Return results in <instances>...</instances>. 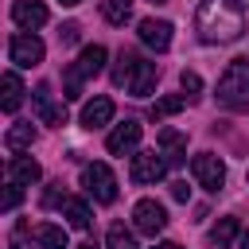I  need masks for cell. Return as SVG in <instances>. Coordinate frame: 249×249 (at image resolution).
Wrapping results in <instances>:
<instances>
[{
    "label": "cell",
    "mask_w": 249,
    "mask_h": 249,
    "mask_svg": "<svg viewBox=\"0 0 249 249\" xmlns=\"http://www.w3.org/2000/svg\"><path fill=\"white\" fill-rule=\"evenodd\" d=\"M31 101H35V113H39V121H43V124H54V128H62V124H66V105H58V101L51 97V86H47V82H39V86H35Z\"/></svg>",
    "instance_id": "9"
},
{
    "label": "cell",
    "mask_w": 249,
    "mask_h": 249,
    "mask_svg": "<svg viewBox=\"0 0 249 249\" xmlns=\"http://www.w3.org/2000/svg\"><path fill=\"white\" fill-rule=\"evenodd\" d=\"M136 31H140V43H144V47H152V51H167L175 27H171L167 19H140Z\"/></svg>",
    "instance_id": "10"
},
{
    "label": "cell",
    "mask_w": 249,
    "mask_h": 249,
    "mask_svg": "<svg viewBox=\"0 0 249 249\" xmlns=\"http://www.w3.org/2000/svg\"><path fill=\"white\" fill-rule=\"evenodd\" d=\"M156 78H160L156 62H148V58H140V54H132V51H121V54H117L113 82L124 86L132 97H148V93L156 89Z\"/></svg>",
    "instance_id": "2"
},
{
    "label": "cell",
    "mask_w": 249,
    "mask_h": 249,
    "mask_svg": "<svg viewBox=\"0 0 249 249\" xmlns=\"http://www.w3.org/2000/svg\"><path fill=\"white\" fill-rule=\"evenodd\" d=\"M152 4H167V0H152Z\"/></svg>",
    "instance_id": "34"
},
{
    "label": "cell",
    "mask_w": 249,
    "mask_h": 249,
    "mask_svg": "<svg viewBox=\"0 0 249 249\" xmlns=\"http://www.w3.org/2000/svg\"><path fill=\"white\" fill-rule=\"evenodd\" d=\"M167 171V160L160 152H136L132 156V167H128V179L132 183H160Z\"/></svg>",
    "instance_id": "8"
},
{
    "label": "cell",
    "mask_w": 249,
    "mask_h": 249,
    "mask_svg": "<svg viewBox=\"0 0 249 249\" xmlns=\"http://www.w3.org/2000/svg\"><path fill=\"white\" fill-rule=\"evenodd\" d=\"M191 171H195V183H198L202 191H210V195H218V191L226 187V163H222L218 156H210V152H198V156L191 160Z\"/></svg>",
    "instance_id": "5"
},
{
    "label": "cell",
    "mask_w": 249,
    "mask_h": 249,
    "mask_svg": "<svg viewBox=\"0 0 249 249\" xmlns=\"http://www.w3.org/2000/svg\"><path fill=\"white\" fill-rule=\"evenodd\" d=\"M19 198H23V187H19V183H8V191H4V202H0V206H4V210H16V206H19Z\"/></svg>",
    "instance_id": "27"
},
{
    "label": "cell",
    "mask_w": 249,
    "mask_h": 249,
    "mask_svg": "<svg viewBox=\"0 0 249 249\" xmlns=\"http://www.w3.org/2000/svg\"><path fill=\"white\" fill-rule=\"evenodd\" d=\"M171 198H175V202H187V198H191V187H187V183H171Z\"/></svg>",
    "instance_id": "29"
},
{
    "label": "cell",
    "mask_w": 249,
    "mask_h": 249,
    "mask_svg": "<svg viewBox=\"0 0 249 249\" xmlns=\"http://www.w3.org/2000/svg\"><path fill=\"white\" fill-rule=\"evenodd\" d=\"M241 249H249V230H245V233H241Z\"/></svg>",
    "instance_id": "31"
},
{
    "label": "cell",
    "mask_w": 249,
    "mask_h": 249,
    "mask_svg": "<svg viewBox=\"0 0 249 249\" xmlns=\"http://www.w3.org/2000/svg\"><path fill=\"white\" fill-rule=\"evenodd\" d=\"M43 54H47V47H43V39H39L35 31H31V35H12V43H8V58H12L16 66H23V70L39 66Z\"/></svg>",
    "instance_id": "6"
},
{
    "label": "cell",
    "mask_w": 249,
    "mask_h": 249,
    "mask_svg": "<svg viewBox=\"0 0 249 249\" xmlns=\"http://www.w3.org/2000/svg\"><path fill=\"white\" fill-rule=\"evenodd\" d=\"M183 105H187V97H183V93H167V97H160V101H156V105L148 109V117H152V121H163V117L179 113Z\"/></svg>",
    "instance_id": "24"
},
{
    "label": "cell",
    "mask_w": 249,
    "mask_h": 249,
    "mask_svg": "<svg viewBox=\"0 0 249 249\" xmlns=\"http://www.w3.org/2000/svg\"><path fill=\"white\" fill-rule=\"evenodd\" d=\"M78 35H82V27H78V23H74V19H70V23H62V27H58V39H62V43H78Z\"/></svg>",
    "instance_id": "28"
},
{
    "label": "cell",
    "mask_w": 249,
    "mask_h": 249,
    "mask_svg": "<svg viewBox=\"0 0 249 249\" xmlns=\"http://www.w3.org/2000/svg\"><path fill=\"white\" fill-rule=\"evenodd\" d=\"M105 58H109V51H105L101 43H89V47H82V54L74 58V66H78L86 78H93V74L105 70Z\"/></svg>",
    "instance_id": "16"
},
{
    "label": "cell",
    "mask_w": 249,
    "mask_h": 249,
    "mask_svg": "<svg viewBox=\"0 0 249 249\" xmlns=\"http://www.w3.org/2000/svg\"><path fill=\"white\" fill-rule=\"evenodd\" d=\"M218 101L226 109L245 113L249 109V58H233L218 78Z\"/></svg>",
    "instance_id": "3"
},
{
    "label": "cell",
    "mask_w": 249,
    "mask_h": 249,
    "mask_svg": "<svg viewBox=\"0 0 249 249\" xmlns=\"http://www.w3.org/2000/svg\"><path fill=\"white\" fill-rule=\"evenodd\" d=\"M237 230H241V222H237L233 214L218 218V226L210 230V245H214V249H230V245H233V237H237Z\"/></svg>",
    "instance_id": "17"
},
{
    "label": "cell",
    "mask_w": 249,
    "mask_h": 249,
    "mask_svg": "<svg viewBox=\"0 0 249 249\" xmlns=\"http://www.w3.org/2000/svg\"><path fill=\"white\" fill-rule=\"evenodd\" d=\"M35 241H39V249H70L66 230H62V226H51V222L35 226Z\"/></svg>",
    "instance_id": "18"
},
{
    "label": "cell",
    "mask_w": 249,
    "mask_h": 249,
    "mask_svg": "<svg viewBox=\"0 0 249 249\" xmlns=\"http://www.w3.org/2000/svg\"><path fill=\"white\" fill-rule=\"evenodd\" d=\"M82 82H86V74L74 62H66V70H62V97L66 101H78L82 97Z\"/></svg>",
    "instance_id": "23"
},
{
    "label": "cell",
    "mask_w": 249,
    "mask_h": 249,
    "mask_svg": "<svg viewBox=\"0 0 249 249\" xmlns=\"http://www.w3.org/2000/svg\"><path fill=\"white\" fill-rule=\"evenodd\" d=\"M179 86H183V97H187V101H198V97H202V78H198L195 70H183V74H179Z\"/></svg>",
    "instance_id": "26"
},
{
    "label": "cell",
    "mask_w": 249,
    "mask_h": 249,
    "mask_svg": "<svg viewBox=\"0 0 249 249\" xmlns=\"http://www.w3.org/2000/svg\"><path fill=\"white\" fill-rule=\"evenodd\" d=\"M132 226H136L140 233L156 237V233H163V226H167V210H163L156 198H140V202L132 206Z\"/></svg>",
    "instance_id": "7"
},
{
    "label": "cell",
    "mask_w": 249,
    "mask_h": 249,
    "mask_svg": "<svg viewBox=\"0 0 249 249\" xmlns=\"http://www.w3.org/2000/svg\"><path fill=\"white\" fill-rule=\"evenodd\" d=\"M62 214H66V222L74 230H89V222H93V214H89V206L82 198H62Z\"/></svg>",
    "instance_id": "21"
},
{
    "label": "cell",
    "mask_w": 249,
    "mask_h": 249,
    "mask_svg": "<svg viewBox=\"0 0 249 249\" xmlns=\"http://www.w3.org/2000/svg\"><path fill=\"white\" fill-rule=\"evenodd\" d=\"M82 187L93 202H113L117 198V175L109 171V163H86L82 167Z\"/></svg>",
    "instance_id": "4"
},
{
    "label": "cell",
    "mask_w": 249,
    "mask_h": 249,
    "mask_svg": "<svg viewBox=\"0 0 249 249\" xmlns=\"http://www.w3.org/2000/svg\"><path fill=\"white\" fill-rule=\"evenodd\" d=\"M78 249H93V245H89V241H86V245H78Z\"/></svg>",
    "instance_id": "33"
},
{
    "label": "cell",
    "mask_w": 249,
    "mask_h": 249,
    "mask_svg": "<svg viewBox=\"0 0 249 249\" xmlns=\"http://www.w3.org/2000/svg\"><path fill=\"white\" fill-rule=\"evenodd\" d=\"M43 175V167L31 160V156H12L8 160V183H19V187H31L35 179Z\"/></svg>",
    "instance_id": "14"
},
{
    "label": "cell",
    "mask_w": 249,
    "mask_h": 249,
    "mask_svg": "<svg viewBox=\"0 0 249 249\" xmlns=\"http://www.w3.org/2000/svg\"><path fill=\"white\" fill-rule=\"evenodd\" d=\"M195 31L202 43H233L245 31V4L241 0H202L195 12Z\"/></svg>",
    "instance_id": "1"
},
{
    "label": "cell",
    "mask_w": 249,
    "mask_h": 249,
    "mask_svg": "<svg viewBox=\"0 0 249 249\" xmlns=\"http://www.w3.org/2000/svg\"><path fill=\"white\" fill-rule=\"evenodd\" d=\"M152 249H183L179 241H160V245H152Z\"/></svg>",
    "instance_id": "30"
},
{
    "label": "cell",
    "mask_w": 249,
    "mask_h": 249,
    "mask_svg": "<svg viewBox=\"0 0 249 249\" xmlns=\"http://www.w3.org/2000/svg\"><path fill=\"white\" fill-rule=\"evenodd\" d=\"M140 121H121L113 132H109V140H105V148L113 152V156H124V152H132L136 144H140Z\"/></svg>",
    "instance_id": "11"
},
{
    "label": "cell",
    "mask_w": 249,
    "mask_h": 249,
    "mask_svg": "<svg viewBox=\"0 0 249 249\" xmlns=\"http://www.w3.org/2000/svg\"><path fill=\"white\" fill-rule=\"evenodd\" d=\"M160 156L167 160V167H179V163H187V136L179 132V128H160Z\"/></svg>",
    "instance_id": "12"
},
{
    "label": "cell",
    "mask_w": 249,
    "mask_h": 249,
    "mask_svg": "<svg viewBox=\"0 0 249 249\" xmlns=\"http://www.w3.org/2000/svg\"><path fill=\"white\" fill-rule=\"evenodd\" d=\"M4 144H8L12 152H23V148H31V144H35V124H31V121H19V124H12V128H8V136H4Z\"/></svg>",
    "instance_id": "20"
},
{
    "label": "cell",
    "mask_w": 249,
    "mask_h": 249,
    "mask_svg": "<svg viewBox=\"0 0 249 249\" xmlns=\"http://www.w3.org/2000/svg\"><path fill=\"white\" fill-rule=\"evenodd\" d=\"M0 86H4V97H0V105H4V113H16L19 109V101H23V82L8 70L4 78H0Z\"/></svg>",
    "instance_id": "19"
},
{
    "label": "cell",
    "mask_w": 249,
    "mask_h": 249,
    "mask_svg": "<svg viewBox=\"0 0 249 249\" xmlns=\"http://www.w3.org/2000/svg\"><path fill=\"white\" fill-rule=\"evenodd\" d=\"M101 16L113 23V27H124L132 19V0H101Z\"/></svg>",
    "instance_id": "22"
},
{
    "label": "cell",
    "mask_w": 249,
    "mask_h": 249,
    "mask_svg": "<svg viewBox=\"0 0 249 249\" xmlns=\"http://www.w3.org/2000/svg\"><path fill=\"white\" fill-rule=\"evenodd\" d=\"M47 4H39V0H16L12 4V19L19 23V27H43L47 23Z\"/></svg>",
    "instance_id": "13"
},
{
    "label": "cell",
    "mask_w": 249,
    "mask_h": 249,
    "mask_svg": "<svg viewBox=\"0 0 249 249\" xmlns=\"http://www.w3.org/2000/svg\"><path fill=\"white\" fill-rule=\"evenodd\" d=\"M105 249H136V237H132L121 222H113L109 233H105Z\"/></svg>",
    "instance_id": "25"
},
{
    "label": "cell",
    "mask_w": 249,
    "mask_h": 249,
    "mask_svg": "<svg viewBox=\"0 0 249 249\" xmlns=\"http://www.w3.org/2000/svg\"><path fill=\"white\" fill-rule=\"evenodd\" d=\"M58 4H66V8H74V4H82V0H58Z\"/></svg>",
    "instance_id": "32"
},
{
    "label": "cell",
    "mask_w": 249,
    "mask_h": 249,
    "mask_svg": "<svg viewBox=\"0 0 249 249\" xmlns=\"http://www.w3.org/2000/svg\"><path fill=\"white\" fill-rule=\"evenodd\" d=\"M113 121V101L109 97H93V101H86V109H82V128H101V124H109Z\"/></svg>",
    "instance_id": "15"
}]
</instances>
